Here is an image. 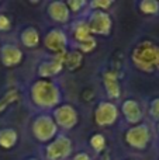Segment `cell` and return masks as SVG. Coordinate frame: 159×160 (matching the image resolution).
<instances>
[{
	"instance_id": "obj_1",
	"label": "cell",
	"mask_w": 159,
	"mask_h": 160,
	"mask_svg": "<svg viewBox=\"0 0 159 160\" xmlns=\"http://www.w3.org/2000/svg\"><path fill=\"white\" fill-rule=\"evenodd\" d=\"M31 101L39 108H56L62 94L55 82L49 79H37L30 87Z\"/></svg>"
},
{
	"instance_id": "obj_2",
	"label": "cell",
	"mask_w": 159,
	"mask_h": 160,
	"mask_svg": "<svg viewBox=\"0 0 159 160\" xmlns=\"http://www.w3.org/2000/svg\"><path fill=\"white\" fill-rule=\"evenodd\" d=\"M134 65L144 72L159 70V47L149 41H144L135 47L131 56Z\"/></svg>"
},
{
	"instance_id": "obj_3",
	"label": "cell",
	"mask_w": 159,
	"mask_h": 160,
	"mask_svg": "<svg viewBox=\"0 0 159 160\" xmlns=\"http://www.w3.org/2000/svg\"><path fill=\"white\" fill-rule=\"evenodd\" d=\"M31 132L34 138L38 142L47 143L56 138L58 135V127L51 115L48 114H39L33 119L31 124Z\"/></svg>"
},
{
	"instance_id": "obj_4",
	"label": "cell",
	"mask_w": 159,
	"mask_h": 160,
	"mask_svg": "<svg viewBox=\"0 0 159 160\" xmlns=\"http://www.w3.org/2000/svg\"><path fill=\"white\" fill-rule=\"evenodd\" d=\"M72 153V141L65 135L56 136L45 148L47 160H64Z\"/></svg>"
},
{
	"instance_id": "obj_5",
	"label": "cell",
	"mask_w": 159,
	"mask_h": 160,
	"mask_svg": "<svg viewBox=\"0 0 159 160\" xmlns=\"http://www.w3.org/2000/svg\"><path fill=\"white\" fill-rule=\"evenodd\" d=\"M52 118L56 127L62 129H70L78 124V112L70 104H59L54 110Z\"/></svg>"
},
{
	"instance_id": "obj_6",
	"label": "cell",
	"mask_w": 159,
	"mask_h": 160,
	"mask_svg": "<svg viewBox=\"0 0 159 160\" xmlns=\"http://www.w3.org/2000/svg\"><path fill=\"white\" fill-rule=\"evenodd\" d=\"M65 58H66V52L64 53H58V55H54L52 59L49 61H44L38 65V73L39 79H49L54 76L59 75L64 69V63H65Z\"/></svg>"
},
{
	"instance_id": "obj_7",
	"label": "cell",
	"mask_w": 159,
	"mask_h": 160,
	"mask_svg": "<svg viewBox=\"0 0 159 160\" xmlns=\"http://www.w3.org/2000/svg\"><path fill=\"white\" fill-rule=\"evenodd\" d=\"M44 45L48 51L54 52L55 55L58 53H64L66 52V47H68V37L59 28H52L47 32L44 38Z\"/></svg>"
},
{
	"instance_id": "obj_8",
	"label": "cell",
	"mask_w": 159,
	"mask_h": 160,
	"mask_svg": "<svg viewBox=\"0 0 159 160\" xmlns=\"http://www.w3.org/2000/svg\"><path fill=\"white\" fill-rule=\"evenodd\" d=\"M89 25L90 34H97V35H107L111 30V18L106 11L95 10L89 17Z\"/></svg>"
},
{
	"instance_id": "obj_9",
	"label": "cell",
	"mask_w": 159,
	"mask_h": 160,
	"mask_svg": "<svg viewBox=\"0 0 159 160\" xmlns=\"http://www.w3.org/2000/svg\"><path fill=\"white\" fill-rule=\"evenodd\" d=\"M24 59V53L13 44H4L0 48V62L6 68H16Z\"/></svg>"
},
{
	"instance_id": "obj_10",
	"label": "cell",
	"mask_w": 159,
	"mask_h": 160,
	"mask_svg": "<svg viewBox=\"0 0 159 160\" xmlns=\"http://www.w3.org/2000/svg\"><path fill=\"white\" fill-rule=\"evenodd\" d=\"M127 143H130L135 149H145L149 142V131L146 125H135L127 131L126 135Z\"/></svg>"
},
{
	"instance_id": "obj_11",
	"label": "cell",
	"mask_w": 159,
	"mask_h": 160,
	"mask_svg": "<svg viewBox=\"0 0 159 160\" xmlns=\"http://www.w3.org/2000/svg\"><path fill=\"white\" fill-rule=\"evenodd\" d=\"M118 117V110L113 102L103 101L97 105L95 119L99 125H113Z\"/></svg>"
},
{
	"instance_id": "obj_12",
	"label": "cell",
	"mask_w": 159,
	"mask_h": 160,
	"mask_svg": "<svg viewBox=\"0 0 159 160\" xmlns=\"http://www.w3.org/2000/svg\"><path fill=\"white\" fill-rule=\"evenodd\" d=\"M47 13L51 17V20H54L56 22H61V24L68 22L70 18V11L68 8L66 3L64 2H51L48 4Z\"/></svg>"
},
{
	"instance_id": "obj_13",
	"label": "cell",
	"mask_w": 159,
	"mask_h": 160,
	"mask_svg": "<svg viewBox=\"0 0 159 160\" xmlns=\"http://www.w3.org/2000/svg\"><path fill=\"white\" fill-rule=\"evenodd\" d=\"M123 112L126 115V119L132 125H137L142 118L141 107L135 100H127L123 104Z\"/></svg>"
},
{
	"instance_id": "obj_14",
	"label": "cell",
	"mask_w": 159,
	"mask_h": 160,
	"mask_svg": "<svg viewBox=\"0 0 159 160\" xmlns=\"http://www.w3.org/2000/svg\"><path fill=\"white\" fill-rule=\"evenodd\" d=\"M20 41L25 48H37L41 42V35L35 27H25L20 34Z\"/></svg>"
},
{
	"instance_id": "obj_15",
	"label": "cell",
	"mask_w": 159,
	"mask_h": 160,
	"mask_svg": "<svg viewBox=\"0 0 159 160\" xmlns=\"http://www.w3.org/2000/svg\"><path fill=\"white\" fill-rule=\"evenodd\" d=\"M18 142V133L14 128L6 127L0 129V148L2 149H13Z\"/></svg>"
},
{
	"instance_id": "obj_16",
	"label": "cell",
	"mask_w": 159,
	"mask_h": 160,
	"mask_svg": "<svg viewBox=\"0 0 159 160\" xmlns=\"http://www.w3.org/2000/svg\"><path fill=\"white\" fill-rule=\"evenodd\" d=\"M103 84L107 90L110 98H118L120 97V84H118L117 75L114 72H106L103 75Z\"/></svg>"
},
{
	"instance_id": "obj_17",
	"label": "cell",
	"mask_w": 159,
	"mask_h": 160,
	"mask_svg": "<svg viewBox=\"0 0 159 160\" xmlns=\"http://www.w3.org/2000/svg\"><path fill=\"white\" fill-rule=\"evenodd\" d=\"M18 98H20L18 90H17V88H10V90L0 98V115H2V114L4 112L11 104H14V102L18 101Z\"/></svg>"
},
{
	"instance_id": "obj_18",
	"label": "cell",
	"mask_w": 159,
	"mask_h": 160,
	"mask_svg": "<svg viewBox=\"0 0 159 160\" xmlns=\"http://www.w3.org/2000/svg\"><path fill=\"white\" fill-rule=\"evenodd\" d=\"M82 62H83V55L79 51H72V52H66V58H65L64 66H66L69 70H76L80 68Z\"/></svg>"
},
{
	"instance_id": "obj_19",
	"label": "cell",
	"mask_w": 159,
	"mask_h": 160,
	"mask_svg": "<svg viewBox=\"0 0 159 160\" xmlns=\"http://www.w3.org/2000/svg\"><path fill=\"white\" fill-rule=\"evenodd\" d=\"M73 37H75V39L80 44V42H83L85 39L90 38V30H89V25H87L86 21H80L78 22V24L75 25V28H73Z\"/></svg>"
},
{
	"instance_id": "obj_20",
	"label": "cell",
	"mask_w": 159,
	"mask_h": 160,
	"mask_svg": "<svg viewBox=\"0 0 159 160\" xmlns=\"http://www.w3.org/2000/svg\"><path fill=\"white\" fill-rule=\"evenodd\" d=\"M140 10L145 14H156L159 11V3L155 0H144L140 3Z\"/></svg>"
},
{
	"instance_id": "obj_21",
	"label": "cell",
	"mask_w": 159,
	"mask_h": 160,
	"mask_svg": "<svg viewBox=\"0 0 159 160\" xmlns=\"http://www.w3.org/2000/svg\"><path fill=\"white\" fill-rule=\"evenodd\" d=\"M90 145H92V148L96 152H101L104 149V146H106V139H104V136L101 133H96V135H93L90 138Z\"/></svg>"
},
{
	"instance_id": "obj_22",
	"label": "cell",
	"mask_w": 159,
	"mask_h": 160,
	"mask_svg": "<svg viewBox=\"0 0 159 160\" xmlns=\"http://www.w3.org/2000/svg\"><path fill=\"white\" fill-rule=\"evenodd\" d=\"M79 48H80L82 52H90V51H93L96 48V39L93 37H90V38L85 39L83 42H80Z\"/></svg>"
},
{
	"instance_id": "obj_23",
	"label": "cell",
	"mask_w": 159,
	"mask_h": 160,
	"mask_svg": "<svg viewBox=\"0 0 159 160\" xmlns=\"http://www.w3.org/2000/svg\"><path fill=\"white\" fill-rule=\"evenodd\" d=\"M10 30H11V20L6 14H0V31L6 32V31Z\"/></svg>"
},
{
	"instance_id": "obj_24",
	"label": "cell",
	"mask_w": 159,
	"mask_h": 160,
	"mask_svg": "<svg viewBox=\"0 0 159 160\" xmlns=\"http://www.w3.org/2000/svg\"><path fill=\"white\" fill-rule=\"evenodd\" d=\"M66 6H68V8H69V11H72V13H79V11H80V8L86 6V3L82 2V0H79V2L72 0V2H68Z\"/></svg>"
},
{
	"instance_id": "obj_25",
	"label": "cell",
	"mask_w": 159,
	"mask_h": 160,
	"mask_svg": "<svg viewBox=\"0 0 159 160\" xmlns=\"http://www.w3.org/2000/svg\"><path fill=\"white\" fill-rule=\"evenodd\" d=\"M111 4L113 3L109 2V0H107V2H92L90 3V6H92L95 10H99V11H106Z\"/></svg>"
},
{
	"instance_id": "obj_26",
	"label": "cell",
	"mask_w": 159,
	"mask_h": 160,
	"mask_svg": "<svg viewBox=\"0 0 159 160\" xmlns=\"http://www.w3.org/2000/svg\"><path fill=\"white\" fill-rule=\"evenodd\" d=\"M149 114H151L155 119H159V98L152 101L151 108H149Z\"/></svg>"
},
{
	"instance_id": "obj_27",
	"label": "cell",
	"mask_w": 159,
	"mask_h": 160,
	"mask_svg": "<svg viewBox=\"0 0 159 160\" xmlns=\"http://www.w3.org/2000/svg\"><path fill=\"white\" fill-rule=\"evenodd\" d=\"M73 160H90L87 153H78V155L73 158Z\"/></svg>"
},
{
	"instance_id": "obj_28",
	"label": "cell",
	"mask_w": 159,
	"mask_h": 160,
	"mask_svg": "<svg viewBox=\"0 0 159 160\" xmlns=\"http://www.w3.org/2000/svg\"><path fill=\"white\" fill-rule=\"evenodd\" d=\"M103 160H109V159H107V158H104V159H103Z\"/></svg>"
},
{
	"instance_id": "obj_29",
	"label": "cell",
	"mask_w": 159,
	"mask_h": 160,
	"mask_svg": "<svg viewBox=\"0 0 159 160\" xmlns=\"http://www.w3.org/2000/svg\"><path fill=\"white\" fill-rule=\"evenodd\" d=\"M158 131H159V125H158Z\"/></svg>"
},
{
	"instance_id": "obj_30",
	"label": "cell",
	"mask_w": 159,
	"mask_h": 160,
	"mask_svg": "<svg viewBox=\"0 0 159 160\" xmlns=\"http://www.w3.org/2000/svg\"><path fill=\"white\" fill-rule=\"evenodd\" d=\"M31 160H35V159H31Z\"/></svg>"
}]
</instances>
